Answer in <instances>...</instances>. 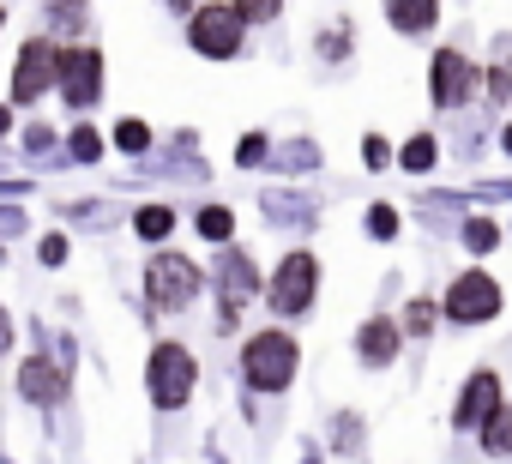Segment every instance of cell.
Instances as JSON below:
<instances>
[{"label":"cell","mask_w":512,"mask_h":464,"mask_svg":"<svg viewBox=\"0 0 512 464\" xmlns=\"http://www.w3.org/2000/svg\"><path fill=\"white\" fill-rule=\"evenodd\" d=\"M25 229V211H13V205H0V236H19Z\"/></svg>","instance_id":"836d02e7"},{"label":"cell","mask_w":512,"mask_h":464,"mask_svg":"<svg viewBox=\"0 0 512 464\" xmlns=\"http://www.w3.org/2000/svg\"><path fill=\"white\" fill-rule=\"evenodd\" d=\"M229 7L241 13V25H272L284 13V0H229Z\"/></svg>","instance_id":"83f0119b"},{"label":"cell","mask_w":512,"mask_h":464,"mask_svg":"<svg viewBox=\"0 0 512 464\" xmlns=\"http://www.w3.org/2000/svg\"><path fill=\"white\" fill-rule=\"evenodd\" d=\"M494 410H500V374H494V368H476V374L458 386V404H452V428H482Z\"/></svg>","instance_id":"8fae6325"},{"label":"cell","mask_w":512,"mask_h":464,"mask_svg":"<svg viewBox=\"0 0 512 464\" xmlns=\"http://www.w3.org/2000/svg\"><path fill=\"white\" fill-rule=\"evenodd\" d=\"M67 157H73V163H97V157H103V133H97L91 121H79V127L67 133Z\"/></svg>","instance_id":"d4e9b609"},{"label":"cell","mask_w":512,"mask_h":464,"mask_svg":"<svg viewBox=\"0 0 512 464\" xmlns=\"http://www.w3.org/2000/svg\"><path fill=\"white\" fill-rule=\"evenodd\" d=\"M500 109H512V37H494V67H488V85H482Z\"/></svg>","instance_id":"ac0fdd59"},{"label":"cell","mask_w":512,"mask_h":464,"mask_svg":"<svg viewBox=\"0 0 512 464\" xmlns=\"http://www.w3.org/2000/svg\"><path fill=\"white\" fill-rule=\"evenodd\" d=\"M37 260H43V266H61V260H67V236H43V242H37Z\"/></svg>","instance_id":"1f68e13d"},{"label":"cell","mask_w":512,"mask_h":464,"mask_svg":"<svg viewBox=\"0 0 512 464\" xmlns=\"http://www.w3.org/2000/svg\"><path fill=\"white\" fill-rule=\"evenodd\" d=\"M434 320H440V308H434L428 296H416V302H404V326H398V332H410V338H428V332H434Z\"/></svg>","instance_id":"484cf974"},{"label":"cell","mask_w":512,"mask_h":464,"mask_svg":"<svg viewBox=\"0 0 512 464\" xmlns=\"http://www.w3.org/2000/svg\"><path fill=\"white\" fill-rule=\"evenodd\" d=\"M398 344H404V332H398L386 314H368V320L356 326V356H362L368 368H386V362H398Z\"/></svg>","instance_id":"5bb4252c"},{"label":"cell","mask_w":512,"mask_h":464,"mask_svg":"<svg viewBox=\"0 0 512 464\" xmlns=\"http://www.w3.org/2000/svg\"><path fill=\"white\" fill-rule=\"evenodd\" d=\"M55 79H61V49H55L49 37H31V43L19 49V61H13V103L49 97Z\"/></svg>","instance_id":"9c48e42d"},{"label":"cell","mask_w":512,"mask_h":464,"mask_svg":"<svg viewBox=\"0 0 512 464\" xmlns=\"http://www.w3.org/2000/svg\"><path fill=\"white\" fill-rule=\"evenodd\" d=\"M133 236H145V242H169V236H175V205H163V199L139 205V211H133Z\"/></svg>","instance_id":"e0dca14e"},{"label":"cell","mask_w":512,"mask_h":464,"mask_svg":"<svg viewBox=\"0 0 512 464\" xmlns=\"http://www.w3.org/2000/svg\"><path fill=\"white\" fill-rule=\"evenodd\" d=\"M109 139H115V151H127V157H145V151H151V127H145L139 115H121Z\"/></svg>","instance_id":"7402d4cb"},{"label":"cell","mask_w":512,"mask_h":464,"mask_svg":"<svg viewBox=\"0 0 512 464\" xmlns=\"http://www.w3.org/2000/svg\"><path fill=\"white\" fill-rule=\"evenodd\" d=\"M187 43L205 61H235L241 43H247V25H241V13L229 7V0H199V13L187 25Z\"/></svg>","instance_id":"5b68a950"},{"label":"cell","mask_w":512,"mask_h":464,"mask_svg":"<svg viewBox=\"0 0 512 464\" xmlns=\"http://www.w3.org/2000/svg\"><path fill=\"white\" fill-rule=\"evenodd\" d=\"M260 290V266H253V254L229 248L217 260V332H235L241 326V302Z\"/></svg>","instance_id":"ba28073f"},{"label":"cell","mask_w":512,"mask_h":464,"mask_svg":"<svg viewBox=\"0 0 512 464\" xmlns=\"http://www.w3.org/2000/svg\"><path fill=\"white\" fill-rule=\"evenodd\" d=\"M145 296H151L157 314L187 308V302L199 296V266H193L187 254H151V260H145Z\"/></svg>","instance_id":"52a82bcc"},{"label":"cell","mask_w":512,"mask_h":464,"mask_svg":"<svg viewBox=\"0 0 512 464\" xmlns=\"http://www.w3.org/2000/svg\"><path fill=\"white\" fill-rule=\"evenodd\" d=\"M13 350V320H7V308H0V356Z\"/></svg>","instance_id":"e575fe53"},{"label":"cell","mask_w":512,"mask_h":464,"mask_svg":"<svg viewBox=\"0 0 512 464\" xmlns=\"http://www.w3.org/2000/svg\"><path fill=\"white\" fill-rule=\"evenodd\" d=\"M362 163H368V169H386V163H392V145H386L380 133H368V139H362Z\"/></svg>","instance_id":"4dcf8cb0"},{"label":"cell","mask_w":512,"mask_h":464,"mask_svg":"<svg viewBox=\"0 0 512 464\" xmlns=\"http://www.w3.org/2000/svg\"><path fill=\"white\" fill-rule=\"evenodd\" d=\"M368 236H374V242H392V236H398V205H386V199L368 205Z\"/></svg>","instance_id":"f1b7e54d"},{"label":"cell","mask_w":512,"mask_h":464,"mask_svg":"<svg viewBox=\"0 0 512 464\" xmlns=\"http://www.w3.org/2000/svg\"><path fill=\"white\" fill-rule=\"evenodd\" d=\"M386 25L398 37H428L440 25V0H386Z\"/></svg>","instance_id":"9a60e30c"},{"label":"cell","mask_w":512,"mask_h":464,"mask_svg":"<svg viewBox=\"0 0 512 464\" xmlns=\"http://www.w3.org/2000/svg\"><path fill=\"white\" fill-rule=\"evenodd\" d=\"M482 85H488V73L458 43L434 49V61H428V97H434V109H464V103L482 97Z\"/></svg>","instance_id":"3957f363"},{"label":"cell","mask_w":512,"mask_h":464,"mask_svg":"<svg viewBox=\"0 0 512 464\" xmlns=\"http://www.w3.org/2000/svg\"><path fill=\"white\" fill-rule=\"evenodd\" d=\"M0 25H7V7H0Z\"/></svg>","instance_id":"f35d334b"},{"label":"cell","mask_w":512,"mask_h":464,"mask_svg":"<svg viewBox=\"0 0 512 464\" xmlns=\"http://www.w3.org/2000/svg\"><path fill=\"white\" fill-rule=\"evenodd\" d=\"M458 236H464V248H470V254H494V242H500V223H494V217H464V229H458Z\"/></svg>","instance_id":"cb8c5ba5"},{"label":"cell","mask_w":512,"mask_h":464,"mask_svg":"<svg viewBox=\"0 0 512 464\" xmlns=\"http://www.w3.org/2000/svg\"><path fill=\"white\" fill-rule=\"evenodd\" d=\"M145 386H151V404H157V410H187V398H193V386H199L193 350L163 338V344L151 350V362H145Z\"/></svg>","instance_id":"7a4b0ae2"},{"label":"cell","mask_w":512,"mask_h":464,"mask_svg":"<svg viewBox=\"0 0 512 464\" xmlns=\"http://www.w3.org/2000/svg\"><path fill=\"white\" fill-rule=\"evenodd\" d=\"M440 314H446L452 326H488V320L500 314V284H494L482 266H464V272L446 284V302H440Z\"/></svg>","instance_id":"8992f818"},{"label":"cell","mask_w":512,"mask_h":464,"mask_svg":"<svg viewBox=\"0 0 512 464\" xmlns=\"http://www.w3.org/2000/svg\"><path fill=\"white\" fill-rule=\"evenodd\" d=\"M266 163L284 169V175H314V169H326V151H320L314 139H284V145H272Z\"/></svg>","instance_id":"2e32d148"},{"label":"cell","mask_w":512,"mask_h":464,"mask_svg":"<svg viewBox=\"0 0 512 464\" xmlns=\"http://www.w3.org/2000/svg\"><path fill=\"white\" fill-rule=\"evenodd\" d=\"M482 446H488V458H512V404H500L482 422Z\"/></svg>","instance_id":"ffe728a7"},{"label":"cell","mask_w":512,"mask_h":464,"mask_svg":"<svg viewBox=\"0 0 512 464\" xmlns=\"http://www.w3.org/2000/svg\"><path fill=\"white\" fill-rule=\"evenodd\" d=\"M314 55H320L326 67H338V61L350 55V19H332V25L314 37Z\"/></svg>","instance_id":"44dd1931"},{"label":"cell","mask_w":512,"mask_h":464,"mask_svg":"<svg viewBox=\"0 0 512 464\" xmlns=\"http://www.w3.org/2000/svg\"><path fill=\"white\" fill-rule=\"evenodd\" d=\"M193 229H199L205 242L223 248V242L235 236V211H229V205H199V211H193Z\"/></svg>","instance_id":"d6986e66"},{"label":"cell","mask_w":512,"mask_h":464,"mask_svg":"<svg viewBox=\"0 0 512 464\" xmlns=\"http://www.w3.org/2000/svg\"><path fill=\"white\" fill-rule=\"evenodd\" d=\"M163 7H169V13H187V19H193V13H199V0H163Z\"/></svg>","instance_id":"d590c367"},{"label":"cell","mask_w":512,"mask_h":464,"mask_svg":"<svg viewBox=\"0 0 512 464\" xmlns=\"http://www.w3.org/2000/svg\"><path fill=\"white\" fill-rule=\"evenodd\" d=\"M434 157H440L434 133H416V139L398 151V169H404V175H428V169H434Z\"/></svg>","instance_id":"603a6c76"},{"label":"cell","mask_w":512,"mask_h":464,"mask_svg":"<svg viewBox=\"0 0 512 464\" xmlns=\"http://www.w3.org/2000/svg\"><path fill=\"white\" fill-rule=\"evenodd\" d=\"M49 25H55L61 37H79V25H85V0H49Z\"/></svg>","instance_id":"4316f807"},{"label":"cell","mask_w":512,"mask_h":464,"mask_svg":"<svg viewBox=\"0 0 512 464\" xmlns=\"http://www.w3.org/2000/svg\"><path fill=\"white\" fill-rule=\"evenodd\" d=\"M25 151H37V157H43V151H55V133H49V127L37 121V127L25 133Z\"/></svg>","instance_id":"d6a6232c"},{"label":"cell","mask_w":512,"mask_h":464,"mask_svg":"<svg viewBox=\"0 0 512 464\" xmlns=\"http://www.w3.org/2000/svg\"><path fill=\"white\" fill-rule=\"evenodd\" d=\"M500 151H506V157H512V121H506V127H500Z\"/></svg>","instance_id":"8d00e7d4"},{"label":"cell","mask_w":512,"mask_h":464,"mask_svg":"<svg viewBox=\"0 0 512 464\" xmlns=\"http://www.w3.org/2000/svg\"><path fill=\"white\" fill-rule=\"evenodd\" d=\"M7 127H13V115H7V109H0V139H7Z\"/></svg>","instance_id":"74e56055"},{"label":"cell","mask_w":512,"mask_h":464,"mask_svg":"<svg viewBox=\"0 0 512 464\" xmlns=\"http://www.w3.org/2000/svg\"><path fill=\"white\" fill-rule=\"evenodd\" d=\"M55 91L67 97V109H73V115H79V109H91V103L103 97V55H97L91 43L61 49V79H55Z\"/></svg>","instance_id":"30bf717a"},{"label":"cell","mask_w":512,"mask_h":464,"mask_svg":"<svg viewBox=\"0 0 512 464\" xmlns=\"http://www.w3.org/2000/svg\"><path fill=\"white\" fill-rule=\"evenodd\" d=\"M314 296H320V260H314L308 248L284 254V260L272 266V284H266V302H272V314H284V320H302V314L314 308Z\"/></svg>","instance_id":"277c9868"},{"label":"cell","mask_w":512,"mask_h":464,"mask_svg":"<svg viewBox=\"0 0 512 464\" xmlns=\"http://www.w3.org/2000/svg\"><path fill=\"white\" fill-rule=\"evenodd\" d=\"M296 362H302V344L284 326H266V332H253L241 344V380H247V392H284L296 380Z\"/></svg>","instance_id":"6da1fadb"},{"label":"cell","mask_w":512,"mask_h":464,"mask_svg":"<svg viewBox=\"0 0 512 464\" xmlns=\"http://www.w3.org/2000/svg\"><path fill=\"white\" fill-rule=\"evenodd\" d=\"M266 157H272V139H266V133H247V139L235 145V163H241V169H260Z\"/></svg>","instance_id":"f546056e"},{"label":"cell","mask_w":512,"mask_h":464,"mask_svg":"<svg viewBox=\"0 0 512 464\" xmlns=\"http://www.w3.org/2000/svg\"><path fill=\"white\" fill-rule=\"evenodd\" d=\"M19 398H31V404H61V398H67V368L49 362V356L19 362Z\"/></svg>","instance_id":"4fadbf2b"},{"label":"cell","mask_w":512,"mask_h":464,"mask_svg":"<svg viewBox=\"0 0 512 464\" xmlns=\"http://www.w3.org/2000/svg\"><path fill=\"white\" fill-rule=\"evenodd\" d=\"M260 211H266V223H278V229H314V223H320V199L290 193V187H266V193H260Z\"/></svg>","instance_id":"7c38bea8"}]
</instances>
